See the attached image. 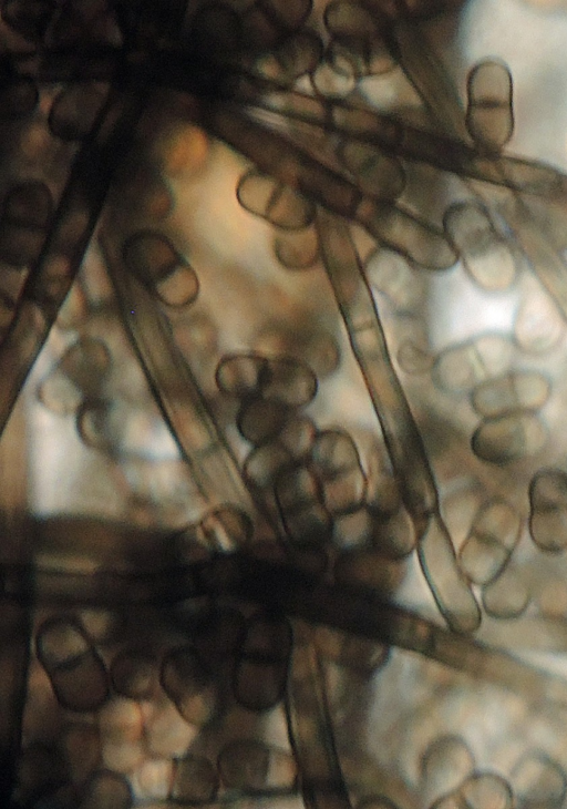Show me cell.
<instances>
[{"mask_svg": "<svg viewBox=\"0 0 567 809\" xmlns=\"http://www.w3.org/2000/svg\"><path fill=\"white\" fill-rule=\"evenodd\" d=\"M140 705L144 721L148 723L156 713L155 706L151 702H142Z\"/></svg>", "mask_w": 567, "mask_h": 809, "instance_id": "45", "label": "cell"}, {"mask_svg": "<svg viewBox=\"0 0 567 809\" xmlns=\"http://www.w3.org/2000/svg\"><path fill=\"white\" fill-rule=\"evenodd\" d=\"M551 392L553 382L546 373L511 368L484 378L467 397L473 412L484 419L514 412L538 413Z\"/></svg>", "mask_w": 567, "mask_h": 809, "instance_id": "8", "label": "cell"}, {"mask_svg": "<svg viewBox=\"0 0 567 809\" xmlns=\"http://www.w3.org/2000/svg\"><path fill=\"white\" fill-rule=\"evenodd\" d=\"M278 264L292 273L313 269L321 260V244L317 225L300 231H278L272 244Z\"/></svg>", "mask_w": 567, "mask_h": 809, "instance_id": "22", "label": "cell"}, {"mask_svg": "<svg viewBox=\"0 0 567 809\" xmlns=\"http://www.w3.org/2000/svg\"><path fill=\"white\" fill-rule=\"evenodd\" d=\"M527 529L534 545L546 554L567 551V472L557 467L537 470L528 483Z\"/></svg>", "mask_w": 567, "mask_h": 809, "instance_id": "9", "label": "cell"}, {"mask_svg": "<svg viewBox=\"0 0 567 809\" xmlns=\"http://www.w3.org/2000/svg\"><path fill=\"white\" fill-rule=\"evenodd\" d=\"M509 785L523 808L555 809L567 797V776L558 762L540 751L525 752L514 765Z\"/></svg>", "mask_w": 567, "mask_h": 809, "instance_id": "10", "label": "cell"}, {"mask_svg": "<svg viewBox=\"0 0 567 809\" xmlns=\"http://www.w3.org/2000/svg\"><path fill=\"white\" fill-rule=\"evenodd\" d=\"M267 375L268 352H234L219 360L215 380L224 392L246 400L262 396Z\"/></svg>", "mask_w": 567, "mask_h": 809, "instance_id": "16", "label": "cell"}, {"mask_svg": "<svg viewBox=\"0 0 567 809\" xmlns=\"http://www.w3.org/2000/svg\"><path fill=\"white\" fill-rule=\"evenodd\" d=\"M85 639L76 631L65 627L49 634L43 642V649L55 660H64L86 651Z\"/></svg>", "mask_w": 567, "mask_h": 809, "instance_id": "35", "label": "cell"}, {"mask_svg": "<svg viewBox=\"0 0 567 809\" xmlns=\"http://www.w3.org/2000/svg\"><path fill=\"white\" fill-rule=\"evenodd\" d=\"M276 352L296 356L307 362L319 379L331 377L342 362L337 336L324 325L308 320L284 324L274 329Z\"/></svg>", "mask_w": 567, "mask_h": 809, "instance_id": "12", "label": "cell"}, {"mask_svg": "<svg viewBox=\"0 0 567 809\" xmlns=\"http://www.w3.org/2000/svg\"><path fill=\"white\" fill-rule=\"evenodd\" d=\"M365 278L391 315L427 317L430 284L425 272L398 253L375 245L362 259Z\"/></svg>", "mask_w": 567, "mask_h": 809, "instance_id": "7", "label": "cell"}, {"mask_svg": "<svg viewBox=\"0 0 567 809\" xmlns=\"http://www.w3.org/2000/svg\"><path fill=\"white\" fill-rule=\"evenodd\" d=\"M37 563L43 567L62 570L68 572H80L90 573L96 569V563L80 557H64V556H41Z\"/></svg>", "mask_w": 567, "mask_h": 809, "instance_id": "42", "label": "cell"}, {"mask_svg": "<svg viewBox=\"0 0 567 809\" xmlns=\"http://www.w3.org/2000/svg\"><path fill=\"white\" fill-rule=\"evenodd\" d=\"M247 462V472L258 483L276 477L290 455L277 440L259 446Z\"/></svg>", "mask_w": 567, "mask_h": 809, "instance_id": "32", "label": "cell"}, {"mask_svg": "<svg viewBox=\"0 0 567 809\" xmlns=\"http://www.w3.org/2000/svg\"><path fill=\"white\" fill-rule=\"evenodd\" d=\"M363 19L364 16L360 12V9L343 3L331 7L327 12V23L331 25L332 30L343 33L359 30L364 24Z\"/></svg>", "mask_w": 567, "mask_h": 809, "instance_id": "38", "label": "cell"}, {"mask_svg": "<svg viewBox=\"0 0 567 809\" xmlns=\"http://www.w3.org/2000/svg\"><path fill=\"white\" fill-rule=\"evenodd\" d=\"M262 100L276 110L290 111L315 119H321L324 115V109L319 102L302 94L274 92L265 95Z\"/></svg>", "mask_w": 567, "mask_h": 809, "instance_id": "36", "label": "cell"}, {"mask_svg": "<svg viewBox=\"0 0 567 809\" xmlns=\"http://www.w3.org/2000/svg\"><path fill=\"white\" fill-rule=\"evenodd\" d=\"M549 442V429L536 412H514L481 419L470 448L491 467H507L537 455Z\"/></svg>", "mask_w": 567, "mask_h": 809, "instance_id": "6", "label": "cell"}, {"mask_svg": "<svg viewBox=\"0 0 567 809\" xmlns=\"http://www.w3.org/2000/svg\"><path fill=\"white\" fill-rule=\"evenodd\" d=\"M310 78L313 89L327 96L347 95L355 86L353 75L328 63L319 64Z\"/></svg>", "mask_w": 567, "mask_h": 809, "instance_id": "34", "label": "cell"}, {"mask_svg": "<svg viewBox=\"0 0 567 809\" xmlns=\"http://www.w3.org/2000/svg\"><path fill=\"white\" fill-rule=\"evenodd\" d=\"M310 453L322 481L360 467L355 443L341 429L320 431Z\"/></svg>", "mask_w": 567, "mask_h": 809, "instance_id": "21", "label": "cell"}, {"mask_svg": "<svg viewBox=\"0 0 567 809\" xmlns=\"http://www.w3.org/2000/svg\"><path fill=\"white\" fill-rule=\"evenodd\" d=\"M483 502L480 494L472 489H463L450 494L443 503L442 518L451 536L467 534L471 524Z\"/></svg>", "mask_w": 567, "mask_h": 809, "instance_id": "29", "label": "cell"}, {"mask_svg": "<svg viewBox=\"0 0 567 809\" xmlns=\"http://www.w3.org/2000/svg\"><path fill=\"white\" fill-rule=\"evenodd\" d=\"M267 743L274 745L281 751H289V739L286 729L284 711L280 707L269 714L265 730Z\"/></svg>", "mask_w": 567, "mask_h": 809, "instance_id": "41", "label": "cell"}, {"mask_svg": "<svg viewBox=\"0 0 567 809\" xmlns=\"http://www.w3.org/2000/svg\"><path fill=\"white\" fill-rule=\"evenodd\" d=\"M417 551L425 580L450 629L472 635L482 622L481 607L440 514L417 531Z\"/></svg>", "mask_w": 567, "mask_h": 809, "instance_id": "3", "label": "cell"}, {"mask_svg": "<svg viewBox=\"0 0 567 809\" xmlns=\"http://www.w3.org/2000/svg\"><path fill=\"white\" fill-rule=\"evenodd\" d=\"M370 528L371 521L368 512L360 509L357 512L340 516L334 533L340 544L352 545L361 542L371 531Z\"/></svg>", "mask_w": 567, "mask_h": 809, "instance_id": "37", "label": "cell"}, {"mask_svg": "<svg viewBox=\"0 0 567 809\" xmlns=\"http://www.w3.org/2000/svg\"><path fill=\"white\" fill-rule=\"evenodd\" d=\"M485 613L496 619H514L528 607L532 587L519 567L511 562L494 580L482 586Z\"/></svg>", "mask_w": 567, "mask_h": 809, "instance_id": "17", "label": "cell"}, {"mask_svg": "<svg viewBox=\"0 0 567 809\" xmlns=\"http://www.w3.org/2000/svg\"><path fill=\"white\" fill-rule=\"evenodd\" d=\"M318 433L310 417L293 412L276 440L290 457L302 458L311 452Z\"/></svg>", "mask_w": 567, "mask_h": 809, "instance_id": "31", "label": "cell"}, {"mask_svg": "<svg viewBox=\"0 0 567 809\" xmlns=\"http://www.w3.org/2000/svg\"><path fill=\"white\" fill-rule=\"evenodd\" d=\"M470 341L485 378L511 369L515 348L511 338L499 334H484Z\"/></svg>", "mask_w": 567, "mask_h": 809, "instance_id": "28", "label": "cell"}, {"mask_svg": "<svg viewBox=\"0 0 567 809\" xmlns=\"http://www.w3.org/2000/svg\"><path fill=\"white\" fill-rule=\"evenodd\" d=\"M564 330L563 314L553 297L533 289L517 309L511 339L517 350L542 355L558 345Z\"/></svg>", "mask_w": 567, "mask_h": 809, "instance_id": "11", "label": "cell"}, {"mask_svg": "<svg viewBox=\"0 0 567 809\" xmlns=\"http://www.w3.org/2000/svg\"><path fill=\"white\" fill-rule=\"evenodd\" d=\"M523 534V518L504 498L481 505L458 550L460 565L475 585L484 586L511 562Z\"/></svg>", "mask_w": 567, "mask_h": 809, "instance_id": "4", "label": "cell"}, {"mask_svg": "<svg viewBox=\"0 0 567 809\" xmlns=\"http://www.w3.org/2000/svg\"><path fill=\"white\" fill-rule=\"evenodd\" d=\"M373 535L377 547L392 559L408 555L415 543L410 522L402 509L382 516L375 524Z\"/></svg>", "mask_w": 567, "mask_h": 809, "instance_id": "27", "label": "cell"}, {"mask_svg": "<svg viewBox=\"0 0 567 809\" xmlns=\"http://www.w3.org/2000/svg\"><path fill=\"white\" fill-rule=\"evenodd\" d=\"M293 779L295 767L286 751H272L267 775L268 785L271 787H285L291 785Z\"/></svg>", "mask_w": 567, "mask_h": 809, "instance_id": "40", "label": "cell"}, {"mask_svg": "<svg viewBox=\"0 0 567 809\" xmlns=\"http://www.w3.org/2000/svg\"><path fill=\"white\" fill-rule=\"evenodd\" d=\"M197 728L167 702L148 721V748L167 758H181L189 749Z\"/></svg>", "mask_w": 567, "mask_h": 809, "instance_id": "19", "label": "cell"}, {"mask_svg": "<svg viewBox=\"0 0 567 809\" xmlns=\"http://www.w3.org/2000/svg\"><path fill=\"white\" fill-rule=\"evenodd\" d=\"M173 771L172 758L143 760L127 777L133 797L140 802L166 799L171 790Z\"/></svg>", "mask_w": 567, "mask_h": 809, "instance_id": "24", "label": "cell"}, {"mask_svg": "<svg viewBox=\"0 0 567 809\" xmlns=\"http://www.w3.org/2000/svg\"><path fill=\"white\" fill-rule=\"evenodd\" d=\"M359 88L369 104L379 110L413 107L422 103L417 91L399 66L364 78Z\"/></svg>", "mask_w": 567, "mask_h": 809, "instance_id": "20", "label": "cell"}, {"mask_svg": "<svg viewBox=\"0 0 567 809\" xmlns=\"http://www.w3.org/2000/svg\"><path fill=\"white\" fill-rule=\"evenodd\" d=\"M145 757L141 740H103L102 758L110 770L132 771Z\"/></svg>", "mask_w": 567, "mask_h": 809, "instance_id": "33", "label": "cell"}, {"mask_svg": "<svg viewBox=\"0 0 567 809\" xmlns=\"http://www.w3.org/2000/svg\"><path fill=\"white\" fill-rule=\"evenodd\" d=\"M465 125L481 147L497 152L512 140L515 127L511 70L499 59L477 62L467 75Z\"/></svg>", "mask_w": 567, "mask_h": 809, "instance_id": "5", "label": "cell"}, {"mask_svg": "<svg viewBox=\"0 0 567 809\" xmlns=\"http://www.w3.org/2000/svg\"><path fill=\"white\" fill-rule=\"evenodd\" d=\"M208 153L207 141L200 130L187 127L174 139L166 156L172 175L193 176L203 170Z\"/></svg>", "mask_w": 567, "mask_h": 809, "instance_id": "26", "label": "cell"}, {"mask_svg": "<svg viewBox=\"0 0 567 809\" xmlns=\"http://www.w3.org/2000/svg\"><path fill=\"white\" fill-rule=\"evenodd\" d=\"M28 695L30 702L39 705H49L54 699L51 682L39 663H33L28 676Z\"/></svg>", "mask_w": 567, "mask_h": 809, "instance_id": "39", "label": "cell"}, {"mask_svg": "<svg viewBox=\"0 0 567 809\" xmlns=\"http://www.w3.org/2000/svg\"><path fill=\"white\" fill-rule=\"evenodd\" d=\"M475 772V758L463 738L449 734L435 741L429 750L425 766V788L429 800L458 790Z\"/></svg>", "mask_w": 567, "mask_h": 809, "instance_id": "13", "label": "cell"}, {"mask_svg": "<svg viewBox=\"0 0 567 809\" xmlns=\"http://www.w3.org/2000/svg\"><path fill=\"white\" fill-rule=\"evenodd\" d=\"M393 344L394 359L402 372L411 377L430 375L435 358L431 340L405 337Z\"/></svg>", "mask_w": 567, "mask_h": 809, "instance_id": "30", "label": "cell"}, {"mask_svg": "<svg viewBox=\"0 0 567 809\" xmlns=\"http://www.w3.org/2000/svg\"><path fill=\"white\" fill-rule=\"evenodd\" d=\"M81 621L86 632L95 638L103 637L110 625L109 615L99 611L82 612Z\"/></svg>", "mask_w": 567, "mask_h": 809, "instance_id": "43", "label": "cell"}, {"mask_svg": "<svg viewBox=\"0 0 567 809\" xmlns=\"http://www.w3.org/2000/svg\"><path fill=\"white\" fill-rule=\"evenodd\" d=\"M441 227L477 288L497 294L515 286L520 274L515 245L497 227L485 204L452 202L441 217Z\"/></svg>", "mask_w": 567, "mask_h": 809, "instance_id": "1", "label": "cell"}, {"mask_svg": "<svg viewBox=\"0 0 567 809\" xmlns=\"http://www.w3.org/2000/svg\"><path fill=\"white\" fill-rule=\"evenodd\" d=\"M456 792L462 808L509 809L514 806L509 781L489 771L474 772Z\"/></svg>", "mask_w": 567, "mask_h": 809, "instance_id": "23", "label": "cell"}, {"mask_svg": "<svg viewBox=\"0 0 567 809\" xmlns=\"http://www.w3.org/2000/svg\"><path fill=\"white\" fill-rule=\"evenodd\" d=\"M292 413L265 396L249 398L239 408L236 430L245 442L261 446L278 438Z\"/></svg>", "mask_w": 567, "mask_h": 809, "instance_id": "18", "label": "cell"}, {"mask_svg": "<svg viewBox=\"0 0 567 809\" xmlns=\"http://www.w3.org/2000/svg\"><path fill=\"white\" fill-rule=\"evenodd\" d=\"M257 69L268 78L277 79L282 75L279 62L272 57L261 59L257 64Z\"/></svg>", "mask_w": 567, "mask_h": 809, "instance_id": "44", "label": "cell"}, {"mask_svg": "<svg viewBox=\"0 0 567 809\" xmlns=\"http://www.w3.org/2000/svg\"><path fill=\"white\" fill-rule=\"evenodd\" d=\"M355 217L378 243L425 273H446L460 256L442 227H437L390 202L363 201Z\"/></svg>", "mask_w": 567, "mask_h": 809, "instance_id": "2", "label": "cell"}, {"mask_svg": "<svg viewBox=\"0 0 567 809\" xmlns=\"http://www.w3.org/2000/svg\"><path fill=\"white\" fill-rule=\"evenodd\" d=\"M319 377L302 359L284 352H268V375L262 396L291 412L308 407L317 397Z\"/></svg>", "mask_w": 567, "mask_h": 809, "instance_id": "14", "label": "cell"}, {"mask_svg": "<svg viewBox=\"0 0 567 809\" xmlns=\"http://www.w3.org/2000/svg\"><path fill=\"white\" fill-rule=\"evenodd\" d=\"M143 723L141 705L128 698L113 699L100 714L103 740H141Z\"/></svg>", "mask_w": 567, "mask_h": 809, "instance_id": "25", "label": "cell"}, {"mask_svg": "<svg viewBox=\"0 0 567 809\" xmlns=\"http://www.w3.org/2000/svg\"><path fill=\"white\" fill-rule=\"evenodd\" d=\"M483 373L470 340L450 345L435 354L430 372L431 380L441 392L451 396H468L483 379Z\"/></svg>", "mask_w": 567, "mask_h": 809, "instance_id": "15", "label": "cell"}]
</instances>
